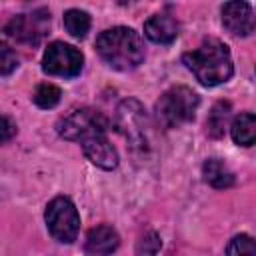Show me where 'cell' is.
I'll return each mask as SVG.
<instances>
[{"label": "cell", "instance_id": "2", "mask_svg": "<svg viewBox=\"0 0 256 256\" xmlns=\"http://www.w3.org/2000/svg\"><path fill=\"white\" fill-rule=\"evenodd\" d=\"M100 58L116 70H132L144 60V44L136 30L114 26L96 38Z\"/></svg>", "mask_w": 256, "mask_h": 256}, {"label": "cell", "instance_id": "7", "mask_svg": "<svg viewBox=\"0 0 256 256\" xmlns=\"http://www.w3.org/2000/svg\"><path fill=\"white\" fill-rule=\"evenodd\" d=\"M84 64V56L82 52L72 46V44H64V42H52L42 58V70L50 76H64V78H72L76 74H80Z\"/></svg>", "mask_w": 256, "mask_h": 256}, {"label": "cell", "instance_id": "6", "mask_svg": "<svg viewBox=\"0 0 256 256\" xmlns=\"http://www.w3.org/2000/svg\"><path fill=\"white\" fill-rule=\"evenodd\" d=\"M108 128V120L92 108H82V110H74L70 112L66 118L60 120L58 124V134L64 140H72V142H82L90 136L96 134H106Z\"/></svg>", "mask_w": 256, "mask_h": 256}, {"label": "cell", "instance_id": "20", "mask_svg": "<svg viewBox=\"0 0 256 256\" xmlns=\"http://www.w3.org/2000/svg\"><path fill=\"white\" fill-rule=\"evenodd\" d=\"M14 134H16V126H14V122H12L10 118H6V116L0 114V142L10 140Z\"/></svg>", "mask_w": 256, "mask_h": 256}, {"label": "cell", "instance_id": "14", "mask_svg": "<svg viewBox=\"0 0 256 256\" xmlns=\"http://www.w3.org/2000/svg\"><path fill=\"white\" fill-rule=\"evenodd\" d=\"M230 132H232V140L238 146H252L254 138H256V118H254V114L252 112H242L240 116H236L232 126H230Z\"/></svg>", "mask_w": 256, "mask_h": 256}, {"label": "cell", "instance_id": "19", "mask_svg": "<svg viewBox=\"0 0 256 256\" xmlns=\"http://www.w3.org/2000/svg\"><path fill=\"white\" fill-rule=\"evenodd\" d=\"M16 66H18L16 52L6 42H0V76L12 74L16 70Z\"/></svg>", "mask_w": 256, "mask_h": 256}, {"label": "cell", "instance_id": "9", "mask_svg": "<svg viewBox=\"0 0 256 256\" xmlns=\"http://www.w3.org/2000/svg\"><path fill=\"white\" fill-rule=\"evenodd\" d=\"M222 24L236 36H248L254 32V16L248 2H228L222 6Z\"/></svg>", "mask_w": 256, "mask_h": 256}, {"label": "cell", "instance_id": "11", "mask_svg": "<svg viewBox=\"0 0 256 256\" xmlns=\"http://www.w3.org/2000/svg\"><path fill=\"white\" fill-rule=\"evenodd\" d=\"M118 244H120L118 232L108 224H100L88 232L84 254L86 256H110L118 248Z\"/></svg>", "mask_w": 256, "mask_h": 256}, {"label": "cell", "instance_id": "15", "mask_svg": "<svg viewBox=\"0 0 256 256\" xmlns=\"http://www.w3.org/2000/svg\"><path fill=\"white\" fill-rule=\"evenodd\" d=\"M230 102H218L214 104V108L210 110L208 114V120H206V128H208V134L212 138H220L228 126V120H230Z\"/></svg>", "mask_w": 256, "mask_h": 256}, {"label": "cell", "instance_id": "16", "mask_svg": "<svg viewBox=\"0 0 256 256\" xmlns=\"http://www.w3.org/2000/svg\"><path fill=\"white\" fill-rule=\"evenodd\" d=\"M64 26L70 36L84 38L86 32L90 30V16H88V12H84L80 8H70L64 12Z\"/></svg>", "mask_w": 256, "mask_h": 256}, {"label": "cell", "instance_id": "4", "mask_svg": "<svg viewBox=\"0 0 256 256\" xmlns=\"http://www.w3.org/2000/svg\"><path fill=\"white\" fill-rule=\"evenodd\" d=\"M46 226L54 240L70 244L76 240L80 230V216L74 202L68 196H56L46 206Z\"/></svg>", "mask_w": 256, "mask_h": 256}, {"label": "cell", "instance_id": "5", "mask_svg": "<svg viewBox=\"0 0 256 256\" xmlns=\"http://www.w3.org/2000/svg\"><path fill=\"white\" fill-rule=\"evenodd\" d=\"M116 130L130 142L132 148L144 150L148 144V116L144 106L134 100H122L120 106L116 108Z\"/></svg>", "mask_w": 256, "mask_h": 256}, {"label": "cell", "instance_id": "10", "mask_svg": "<svg viewBox=\"0 0 256 256\" xmlns=\"http://www.w3.org/2000/svg\"><path fill=\"white\" fill-rule=\"evenodd\" d=\"M82 144V150L86 154V158L102 168V170H114L118 166V152L116 148L108 142L106 134H96V136H90L86 140L80 142Z\"/></svg>", "mask_w": 256, "mask_h": 256}, {"label": "cell", "instance_id": "17", "mask_svg": "<svg viewBox=\"0 0 256 256\" xmlns=\"http://www.w3.org/2000/svg\"><path fill=\"white\" fill-rule=\"evenodd\" d=\"M60 96H62L60 88L46 82V84H40V86L36 88V92H34V102H36V106H40V108H54V106L60 102Z\"/></svg>", "mask_w": 256, "mask_h": 256}, {"label": "cell", "instance_id": "13", "mask_svg": "<svg viewBox=\"0 0 256 256\" xmlns=\"http://www.w3.org/2000/svg\"><path fill=\"white\" fill-rule=\"evenodd\" d=\"M204 180L214 188H230L234 184V172L220 158H208L202 166Z\"/></svg>", "mask_w": 256, "mask_h": 256}, {"label": "cell", "instance_id": "8", "mask_svg": "<svg viewBox=\"0 0 256 256\" xmlns=\"http://www.w3.org/2000/svg\"><path fill=\"white\" fill-rule=\"evenodd\" d=\"M50 28V12L44 8L18 14L6 24V34L22 44H38Z\"/></svg>", "mask_w": 256, "mask_h": 256}, {"label": "cell", "instance_id": "12", "mask_svg": "<svg viewBox=\"0 0 256 256\" xmlns=\"http://www.w3.org/2000/svg\"><path fill=\"white\" fill-rule=\"evenodd\" d=\"M144 34L156 44H170L178 36V22L166 12L154 14L144 22Z\"/></svg>", "mask_w": 256, "mask_h": 256}, {"label": "cell", "instance_id": "18", "mask_svg": "<svg viewBox=\"0 0 256 256\" xmlns=\"http://www.w3.org/2000/svg\"><path fill=\"white\" fill-rule=\"evenodd\" d=\"M228 256H256V246L252 236L248 234H238L230 240L228 248H226Z\"/></svg>", "mask_w": 256, "mask_h": 256}, {"label": "cell", "instance_id": "3", "mask_svg": "<svg viewBox=\"0 0 256 256\" xmlns=\"http://www.w3.org/2000/svg\"><path fill=\"white\" fill-rule=\"evenodd\" d=\"M200 104L198 94L188 88V86H174L166 90L160 100L156 102V122L170 130V128H180L182 124L190 122L194 118V112Z\"/></svg>", "mask_w": 256, "mask_h": 256}, {"label": "cell", "instance_id": "1", "mask_svg": "<svg viewBox=\"0 0 256 256\" xmlns=\"http://www.w3.org/2000/svg\"><path fill=\"white\" fill-rule=\"evenodd\" d=\"M182 60L202 86H218L230 80L234 72L228 46L216 38L204 40L198 48H194L192 52H186Z\"/></svg>", "mask_w": 256, "mask_h": 256}]
</instances>
